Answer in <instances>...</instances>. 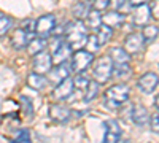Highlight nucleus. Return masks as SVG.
Masks as SVG:
<instances>
[{"label": "nucleus", "mask_w": 159, "mask_h": 143, "mask_svg": "<svg viewBox=\"0 0 159 143\" xmlns=\"http://www.w3.org/2000/svg\"><path fill=\"white\" fill-rule=\"evenodd\" d=\"M65 42L69 43L70 48L73 49H80L81 46L86 45L88 40V27L81 22V21H73L70 24H67L65 27Z\"/></svg>", "instance_id": "f257e3e1"}, {"label": "nucleus", "mask_w": 159, "mask_h": 143, "mask_svg": "<svg viewBox=\"0 0 159 143\" xmlns=\"http://www.w3.org/2000/svg\"><path fill=\"white\" fill-rule=\"evenodd\" d=\"M105 105L108 108H118L119 105L129 99V86L127 84H115L105 91Z\"/></svg>", "instance_id": "f03ea898"}, {"label": "nucleus", "mask_w": 159, "mask_h": 143, "mask_svg": "<svg viewBox=\"0 0 159 143\" xmlns=\"http://www.w3.org/2000/svg\"><path fill=\"white\" fill-rule=\"evenodd\" d=\"M111 72H113V62L108 56H102L94 62V67H92V76H94L96 83L103 84L107 83L111 78Z\"/></svg>", "instance_id": "7ed1b4c3"}, {"label": "nucleus", "mask_w": 159, "mask_h": 143, "mask_svg": "<svg viewBox=\"0 0 159 143\" xmlns=\"http://www.w3.org/2000/svg\"><path fill=\"white\" fill-rule=\"evenodd\" d=\"M54 29H56V16L54 15H43L35 21L34 32L38 34V37L46 38V37L52 35Z\"/></svg>", "instance_id": "20e7f679"}, {"label": "nucleus", "mask_w": 159, "mask_h": 143, "mask_svg": "<svg viewBox=\"0 0 159 143\" xmlns=\"http://www.w3.org/2000/svg\"><path fill=\"white\" fill-rule=\"evenodd\" d=\"M92 59H94V54H91L89 51H84V49H78L76 53L72 56V70L80 75L83 73L91 64H92Z\"/></svg>", "instance_id": "39448f33"}, {"label": "nucleus", "mask_w": 159, "mask_h": 143, "mask_svg": "<svg viewBox=\"0 0 159 143\" xmlns=\"http://www.w3.org/2000/svg\"><path fill=\"white\" fill-rule=\"evenodd\" d=\"M73 78H65L64 81H61L59 84H56V87L52 89L51 92V97L54 99L56 102H62V100H67L72 94H73Z\"/></svg>", "instance_id": "423d86ee"}, {"label": "nucleus", "mask_w": 159, "mask_h": 143, "mask_svg": "<svg viewBox=\"0 0 159 143\" xmlns=\"http://www.w3.org/2000/svg\"><path fill=\"white\" fill-rule=\"evenodd\" d=\"M48 114L49 118L54 121V123H59V124H65L69 123L70 116H72V111L69 107H65L64 103H52V105H49L48 108Z\"/></svg>", "instance_id": "0eeeda50"}, {"label": "nucleus", "mask_w": 159, "mask_h": 143, "mask_svg": "<svg viewBox=\"0 0 159 143\" xmlns=\"http://www.w3.org/2000/svg\"><path fill=\"white\" fill-rule=\"evenodd\" d=\"M103 127H105V135H103L102 143H118L119 140H121L123 129L118 124V121L108 119V121L103 123Z\"/></svg>", "instance_id": "6e6552de"}, {"label": "nucleus", "mask_w": 159, "mask_h": 143, "mask_svg": "<svg viewBox=\"0 0 159 143\" xmlns=\"http://www.w3.org/2000/svg\"><path fill=\"white\" fill-rule=\"evenodd\" d=\"M157 81H159L157 73H154V72H147L145 75H142V76L139 78L137 87L142 91V92H145V94H151V92H154V91L157 89Z\"/></svg>", "instance_id": "1a4fd4ad"}, {"label": "nucleus", "mask_w": 159, "mask_h": 143, "mask_svg": "<svg viewBox=\"0 0 159 143\" xmlns=\"http://www.w3.org/2000/svg\"><path fill=\"white\" fill-rule=\"evenodd\" d=\"M34 72L38 73V75H46L49 72V69L52 67V59H51V54L49 53H38L37 56H34Z\"/></svg>", "instance_id": "9d476101"}, {"label": "nucleus", "mask_w": 159, "mask_h": 143, "mask_svg": "<svg viewBox=\"0 0 159 143\" xmlns=\"http://www.w3.org/2000/svg\"><path fill=\"white\" fill-rule=\"evenodd\" d=\"M48 78L46 80L52 84H59L61 81H64L65 78H69L70 75V67L67 65V64H57V65L51 67L49 72H48Z\"/></svg>", "instance_id": "9b49d317"}, {"label": "nucleus", "mask_w": 159, "mask_h": 143, "mask_svg": "<svg viewBox=\"0 0 159 143\" xmlns=\"http://www.w3.org/2000/svg\"><path fill=\"white\" fill-rule=\"evenodd\" d=\"M145 43H143V38H142V34H139V32H135V34H130V35H127L126 37V40H124V51L127 54H135V53H139V51L142 49V46H143Z\"/></svg>", "instance_id": "f8f14e48"}, {"label": "nucleus", "mask_w": 159, "mask_h": 143, "mask_svg": "<svg viewBox=\"0 0 159 143\" xmlns=\"http://www.w3.org/2000/svg\"><path fill=\"white\" fill-rule=\"evenodd\" d=\"M32 35L34 34H29V32H25L22 27L16 29L15 32H13L11 35V46L15 48V49H22L27 46V43L32 40Z\"/></svg>", "instance_id": "ddd939ff"}, {"label": "nucleus", "mask_w": 159, "mask_h": 143, "mask_svg": "<svg viewBox=\"0 0 159 143\" xmlns=\"http://www.w3.org/2000/svg\"><path fill=\"white\" fill-rule=\"evenodd\" d=\"M72 54V48L69 46V43L65 42V38L62 40V43L56 48V51H52L51 53V59H52V64H64L65 59H69Z\"/></svg>", "instance_id": "4468645a"}, {"label": "nucleus", "mask_w": 159, "mask_h": 143, "mask_svg": "<svg viewBox=\"0 0 159 143\" xmlns=\"http://www.w3.org/2000/svg\"><path fill=\"white\" fill-rule=\"evenodd\" d=\"M124 22V16L121 15L119 11H108L105 13V15L102 16V24L107 25V27L113 29V27H119V25H123Z\"/></svg>", "instance_id": "2eb2a0df"}, {"label": "nucleus", "mask_w": 159, "mask_h": 143, "mask_svg": "<svg viewBox=\"0 0 159 143\" xmlns=\"http://www.w3.org/2000/svg\"><path fill=\"white\" fill-rule=\"evenodd\" d=\"M150 18H151L150 8L147 5H140L135 8V11H134V24L135 25H147Z\"/></svg>", "instance_id": "dca6fc26"}, {"label": "nucleus", "mask_w": 159, "mask_h": 143, "mask_svg": "<svg viewBox=\"0 0 159 143\" xmlns=\"http://www.w3.org/2000/svg\"><path fill=\"white\" fill-rule=\"evenodd\" d=\"M111 62L115 64V65H123V64H127L129 62V54L126 53V51L123 48H119V46H115L110 49V53H108Z\"/></svg>", "instance_id": "f3484780"}, {"label": "nucleus", "mask_w": 159, "mask_h": 143, "mask_svg": "<svg viewBox=\"0 0 159 143\" xmlns=\"http://www.w3.org/2000/svg\"><path fill=\"white\" fill-rule=\"evenodd\" d=\"M27 84H29V87H32L35 91H42L48 84V80L45 75H38V73L32 72L27 75Z\"/></svg>", "instance_id": "a211bd4d"}, {"label": "nucleus", "mask_w": 159, "mask_h": 143, "mask_svg": "<svg viewBox=\"0 0 159 143\" xmlns=\"http://www.w3.org/2000/svg\"><path fill=\"white\" fill-rule=\"evenodd\" d=\"M46 48V38H42V37H35L27 43V53L30 56H37L38 53Z\"/></svg>", "instance_id": "6ab92c4d"}, {"label": "nucleus", "mask_w": 159, "mask_h": 143, "mask_svg": "<svg viewBox=\"0 0 159 143\" xmlns=\"http://www.w3.org/2000/svg\"><path fill=\"white\" fill-rule=\"evenodd\" d=\"M132 121H134L135 126H140V127L148 123V111L145 110V107L142 105L134 107V110H132Z\"/></svg>", "instance_id": "aec40b11"}, {"label": "nucleus", "mask_w": 159, "mask_h": 143, "mask_svg": "<svg viewBox=\"0 0 159 143\" xmlns=\"http://www.w3.org/2000/svg\"><path fill=\"white\" fill-rule=\"evenodd\" d=\"M84 19H86V24L84 25H86V27H89V29H99L100 25H102V15H100V11L91 10Z\"/></svg>", "instance_id": "412c9836"}, {"label": "nucleus", "mask_w": 159, "mask_h": 143, "mask_svg": "<svg viewBox=\"0 0 159 143\" xmlns=\"http://www.w3.org/2000/svg\"><path fill=\"white\" fill-rule=\"evenodd\" d=\"M91 11V5L86 2V0H81V2H76L72 13H73V16L80 21V19H84L88 16V13Z\"/></svg>", "instance_id": "4be33fe9"}, {"label": "nucleus", "mask_w": 159, "mask_h": 143, "mask_svg": "<svg viewBox=\"0 0 159 143\" xmlns=\"http://www.w3.org/2000/svg\"><path fill=\"white\" fill-rule=\"evenodd\" d=\"M157 25L150 24V25H145L143 30H142V38H143V43H151L157 38Z\"/></svg>", "instance_id": "5701e85b"}, {"label": "nucleus", "mask_w": 159, "mask_h": 143, "mask_svg": "<svg viewBox=\"0 0 159 143\" xmlns=\"http://www.w3.org/2000/svg\"><path fill=\"white\" fill-rule=\"evenodd\" d=\"M96 38H97V42H99V46L105 45V43H107L110 38H111V29L102 24L100 27L97 29V35H96Z\"/></svg>", "instance_id": "b1692460"}, {"label": "nucleus", "mask_w": 159, "mask_h": 143, "mask_svg": "<svg viewBox=\"0 0 159 143\" xmlns=\"http://www.w3.org/2000/svg\"><path fill=\"white\" fill-rule=\"evenodd\" d=\"M111 76L118 78V80L129 78V76H130V69L127 67V64H123V65H115V69H113V72H111Z\"/></svg>", "instance_id": "393cba45"}, {"label": "nucleus", "mask_w": 159, "mask_h": 143, "mask_svg": "<svg viewBox=\"0 0 159 143\" xmlns=\"http://www.w3.org/2000/svg\"><path fill=\"white\" fill-rule=\"evenodd\" d=\"M97 92H99V83L89 81V84H88L86 89H84V100H86V102L92 100V99L97 96Z\"/></svg>", "instance_id": "a878e982"}, {"label": "nucleus", "mask_w": 159, "mask_h": 143, "mask_svg": "<svg viewBox=\"0 0 159 143\" xmlns=\"http://www.w3.org/2000/svg\"><path fill=\"white\" fill-rule=\"evenodd\" d=\"M11 25H13V19L10 16L2 15V13H0V37H3L10 30Z\"/></svg>", "instance_id": "bb28decb"}, {"label": "nucleus", "mask_w": 159, "mask_h": 143, "mask_svg": "<svg viewBox=\"0 0 159 143\" xmlns=\"http://www.w3.org/2000/svg\"><path fill=\"white\" fill-rule=\"evenodd\" d=\"M29 138H30V135H29V131H27V129H21V131H18L16 135L13 137L11 143H27Z\"/></svg>", "instance_id": "cd10ccee"}, {"label": "nucleus", "mask_w": 159, "mask_h": 143, "mask_svg": "<svg viewBox=\"0 0 159 143\" xmlns=\"http://www.w3.org/2000/svg\"><path fill=\"white\" fill-rule=\"evenodd\" d=\"M86 46H88V49H86V51H89L91 54H94L96 51L100 48V46H99V42H97V38H96V35H88Z\"/></svg>", "instance_id": "c85d7f7f"}, {"label": "nucleus", "mask_w": 159, "mask_h": 143, "mask_svg": "<svg viewBox=\"0 0 159 143\" xmlns=\"http://www.w3.org/2000/svg\"><path fill=\"white\" fill-rule=\"evenodd\" d=\"M21 103H22V111H24V114H25V118H30V116H32V110H34L30 99L21 96Z\"/></svg>", "instance_id": "c756f323"}, {"label": "nucleus", "mask_w": 159, "mask_h": 143, "mask_svg": "<svg viewBox=\"0 0 159 143\" xmlns=\"http://www.w3.org/2000/svg\"><path fill=\"white\" fill-rule=\"evenodd\" d=\"M89 81H91L89 78H86V76H83L81 73H80V75H76V78L73 80V86L78 87V89H81V91H84L86 86L89 84Z\"/></svg>", "instance_id": "7c9ffc66"}, {"label": "nucleus", "mask_w": 159, "mask_h": 143, "mask_svg": "<svg viewBox=\"0 0 159 143\" xmlns=\"http://www.w3.org/2000/svg\"><path fill=\"white\" fill-rule=\"evenodd\" d=\"M110 7V0H94L92 2V8L96 11H103Z\"/></svg>", "instance_id": "2f4dec72"}, {"label": "nucleus", "mask_w": 159, "mask_h": 143, "mask_svg": "<svg viewBox=\"0 0 159 143\" xmlns=\"http://www.w3.org/2000/svg\"><path fill=\"white\" fill-rule=\"evenodd\" d=\"M157 5H159V0H153L151 5L148 7V8H150V15H151L154 19H159V10H157Z\"/></svg>", "instance_id": "473e14b6"}, {"label": "nucleus", "mask_w": 159, "mask_h": 143, "mask_svg": "<svg viewBox=\"0 0 159 143\" xmlns=\"http://www.w3.org/2000/svg\"><path fill=\"white\" fill-rule=\"evenodd\" d=\"M157 123H159V114L154 113L153 118H151V127H153V131H154L156 134L159 132V124H157Z\"/></svg>", "instance_id": "72a5a7b5"}, {"label": "nucleus", "mask_w": 159, "mask_h": 143, "mask_svg": "<svg viewBox=\"0 0 159 143\" xmlns=\"http://www.w3.org/2000/svg\"><path fill=\"white\" fill-rule=\"evenodd\" d=\"M126 0H110V5L113 7V11H118L119 8H121L124 5Z\"/></svg>", "instance_id": "f704fd0d"}, {"label": "nucleus", "mask_w": 159, "mask_h": 143, "mask_svg": "<svg viewBox=\"0 0 159 143\" xmlns=\"http://www.w3.org/2000/svg\"><path fill=\"white\" fill-rule=\"evenodd\" d=\"M147 2H148V0H129V5L134 7V8H137V7H140V5H147Z\"/></svg>", "instance_id": "c9c22d12"}, {"label": "nucleus", "mask_w": 159, "mask_h": 143, "mask_svg": "<svg viewBox=\"0 0 159 143\" xmlns=\"http://www.w3.org/2000/svg\"><path fill=\"white\" fill-rule=\"evenodd\" d=\"M118 143H132V141H130V140H119Z\"/></svg>", "instance_id": "e433bc0d"}, {"label": "nucleus", "mask_w": 159, "mask_h": 143, "mask_svg": "<svg viewBox=\"0 0 159 143\" xmlns=\"http://www.w3.org/2000/svg\"><path fill=\"white\" fill-rule=\"evenodd\" d=\"M27 143H29V141H27Z\"/></svg>", "instance_id": "4c0bfd02"}]
</instances>
